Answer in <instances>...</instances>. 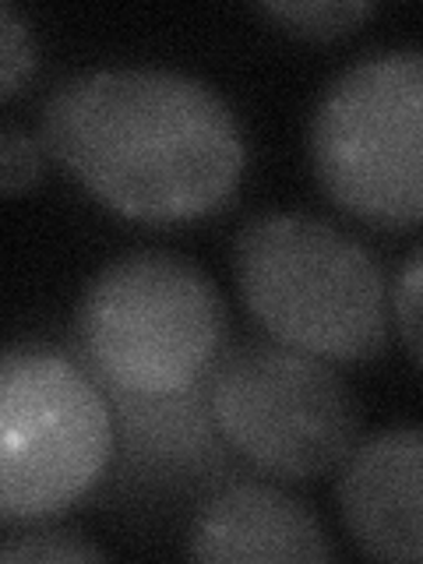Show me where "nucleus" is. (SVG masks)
<instances>
[{"mask_svg": "<svg viewBox=\"0 0 423 564\" xmlns=\"http://www.w3.org/2000/svg\"><path fill=\"white\" fill-rule=\"evenodd\" d=\"M43 138L85 191L145 223L208 216L243 173L229 106L205 82L166 67L67 78L43 106Z\"/></svg>", "mask_w": 423, "mask_h": 564, "instance_id": "nucleus-1", "label": "nucleus"}, {"mask_svg": "<svg viewBox=\"0 0 423 564\" xmlns=\"http://www.w3.org/2000/svg\"><path fill=\"white\" fill-rule=\"evenodd\" d=\"M234 269L258 325L322 360H367L388 343V282L360 240L325 219L269 212L243 223Z\"/></svg>", "mask_w": 423, "mask_h": 564, "instance_id": "nucleus-2", "label": "nucleus"}, {"mask_svg": "<svg viewBox=\"0 0 423 564\" xmlns=\"http://www.w3.org/2000/svg\"><path fill=\"white\" fill-rule=\"evenodd\" d=\"M75 339L102 388L128 399H176L219 364L226 311L198 264L138 251L88 282Z\"/></svg>", "mask_w": 423, "mask_h": 564, "instance_id": "nucleus-3", "label": "nucleus"}, {"mask_svg": "<svg viewBox=\"0 0 423 564\" xmlns=\"http://www.w3.org/2000/svg\"><path fill=\"white\" fill-rule=\"evenodd\" d=\"M311 159L349 216L423 223V50H381L349 64L317 102Z\"/></svg>", "mask_w": 423, "mask_h": 564, "instance_id": "nucleus-4", "label": "nucleus"}, {"mask_svg": "<svg viewBox=\"0 0 423 564\" xmlns=\"http://www.w3.org/2000/svg\"><path fill=\"white\" fill-rule=\"evenodd\" d=\"M113 420L93 370L46 343H18L0 367V519L64 511L110 463Z\"/></svg>", "mask_w": 423, "mask_h": 564, "instance_id": "nucleus-5", "label": "nucleus"}, {"mask_svg": "<svg viewBox=\"0 0 423 564\" xmlns=\"http://www.w3.org/2000/svg\"><path fill=\"white\" fill-rule=\"evenodd\" d=\"M208 413L226 445L261 473L311 480L357 448V402L346 381L304 349L243 343L208 375Z\"/></svg>", "mask_w": 423, "mask_h": 564, "instance_id": "nucleus-6", "label": "nucleus"}, {"mask_svg": "<svg viewBox=\"0 0 423 564\" xmlns=\"http://www.w3.org/2000/svg\"><path fill=\"white\" fill-rule=\"evenodd\" d=\"M339 505L367 557L423 561V427L381 431L352 448Z\"/></svg>", "mask_w": 423, "mask_h": 564, "instance_id": "nucleus-7", "label": "nucleus"}, {"mask_svg": "<svg viewBox=\"0 0 423 564\" xmlns=\"http://www.w3.org/2000/svg\"><path fill=\"white\" fill-rule=\"evenodd\" d=\"M187 554L208 564L332 561V543L311 511L269 484H229L202 505Z\"/></svg>", "mask_w": 423, "mask_h": 564, "instance_id": "nucleus-8", "label": "nucleus"}, {"mask_svg": "<svg viewBox=\"0 0 423 564\" xmlns=\"http://www.w3.org/2000/svg\"><path fill=\"white\" fill-rule=\"evenodd\" d=\"M375 11V4H360V0H272L261 4V14H269L272 22L286 25L290 32L314 35V40H328V35H343L357 22Z\"/></svg>", "mask_w": 423, "mask_h": 564, "instance_id": "nucleus-9", "label": "nucleus"}, {"mask_svg": "<svg viewBox=\"0 0 423 564\" xmlns=\"http://www.w3.org/2000/svg\"><path fill=\"white\" fill-rule=\"evenodd\" d=\"M35 67V40L8 0L0 4V96H14Z\"/></svg>", "mask_w": 423, "mask_h": 564, "instance_id": "nucleus-10", "label": "nucleus"}, {"mask_svg": "<svg viewBox=\"0 0 423 564\" xmlns=\"http://www.w3.org/2000/svg\"><path fill=\"white\" fill-rule=\"evenodd\" d=\"M0 561H102V551L75 533H18L0 546Z\"/></svg>", "mask_w": 423, "mask_h": 564, "instance_id": "nucleus-11", "label": "nucleus"}, {"mask_svg": "<svg viewBox=\"0 0 423 564\" xmlns=\"http://www.w3.org/2000/svg\"><path fill=\"white\" fill-rule=\"evenodd\" d=\"M395 328L405 349L413 352V360L423 367V247L405 261V269L395 282Z\"/></svg>", "mask_w": 423, "mask_h": 564, "instance_id": "nucleus-12", "label": "nucleus"}, {"mask_svg": "<svg viewBox=\"0 0 423 564\" xmlns=\"http://www.w3.org/2000/svg\"><path fill=\"white\" fill-rule=\"evenodd\" d=\"M40 149H35V141L22 131V128H4L0 134V184H4L8 194H18L32 187L40 181Z\"/></svg>", "mask_w": 423, "mask_h": 564, "instance_id": "nucleus-13", "label": "nucleus"}]
</instances>
